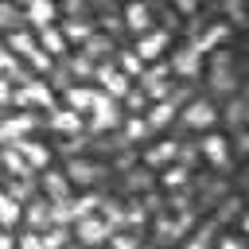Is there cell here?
<instances>
[{
	"label": "cell",
	"instance_id": "obj_1",
	"mask_svg": "<svg viewBox=\"0 0 249 249\" xmlns=\"http://www.w3.org/2000/svg\"><path fill=\"white\" fill-rule=\"evenodd\" d=\"M198 152L206 156V163H210L214 171H230V140H226L222 132H206L202 144H198Z\"/></svg>",
	"mask_w": 249,
	"mask_h": 249
},
{
	"label": "cell",
	"instance_id": "obj_2",
	"mask_svg": "<svg viewBox=\"0 0 249 249\" xmlns=\"http://www.w3.org/2000/svg\"><path fill=\"white\" fill-rule=\"evenodd\" d=\"M230 31H233V23H230V19H214L210 27H202V31L191 39V47H198V51H218V47L230 39Z\"/></svg>",
	"mask_w": 249,
	"mask_h": 249
},
{
	"label": "cell",
	"instance_id": "obj_3",
	"mask_svg": "<svg viewBox=\"0 0 249 249\" xmlns=\"http://www.w3.org/2000/svg\"><path fill=\"white\" fill-rule=\"evenodd\" d=\"M105 237H113L109 218H97V214L78 218V241H82V245H97V241H105Z\"/></svg>",
	"mask_w": 249,
	"mask_h": 249
},
{
	"label": "cell",
	"instance_id": "obj_4",
	"mask_svg": "<svg viewBox=\"0 0 249 249\" xmlns=\"http://www.w3.org/2000/svg\"><path fill=\"white\" fill-rule=\"evenodd\" d=\"M183 124H191V128H210V124H218V109H214L206 97H198V101H191V105L183 109Z\"/></svg>",
	"mask_w": 249,
	"mask_h": 249
},
{
	"label": "cell",
	"instance_id": "obj_5",
	"mask_svg": "<svg viewBox=\"0 0 249 249\" xmlns=\"http://www.w3.org/2000/svg\"><path fill=\"white\" fill-rule=\"evenodd\" d=\"M202 51L198 47H179L175 54H171V70L179 74V78H195L198 70H202V58H198Z\"/></svg>",
	"mask_w": 249,
	"mask_h": 249
},
{
	"label": "cell",
	"instance_id": "obj_6",
	"mask_svg": "<svg viewBox=\"0 0 249 249\" xmlns=\"http://www.w3.org/2000/svg\"><path fill=\"white\" fill-rule=\"evenodd\" d=\"M97 78H101V86H105L109 97H124V93H132V89H128V74H124L121 66H113V62H105V66L97 70Z\"/></svg>",
	"mask_w": 249,
	"mask_h": 249
},
{
	"label": "cell",
	"instance_id": "obj_7",
	"mask_svg": "<svg viewBox=\"0 0 249 249\" xmlns=\"http://www.w3.org/2000/svg\"><path fill=\"white\" fill-rule=\"evenodd\" d=\"M163 51H167V31H148V35H140V43H136V54H140L144 62H160Z\"/></svg>",
	"mask_w": 249,
	"mask_h": 249
},
{
	"label": "cell",
	"instance_id": "obj_8",
	"mask_svg": "<svg viewBox=\"0 0 249 249\" xmlns=\"http://www.w3.org/2000/svg\"><path fill=\"white\" fill-rule=\"evenodd\" d=\"M19 105H43V109H54V93L47 82H27L19 89Z\"/></svg>",
	"mask_w": 249,
	"mask_h": 249
},
{
	"label": "cell",
	"instance_id": "obj_9",
	"mask_svg": "<svg viewBox=\"0 0 249 249\" xmlns=\"http://www.w3.org/2000/svg\"><path fill=\"white\" fill-rule=\"evenodd\" d=\"M124 23H128L132 31H140V35H148V31H152V8H148L144 0H132V4L124 8Z\"/></svg>",
	"mask_w": 249,
	"mask_h": 249
},
{
	"label": "cell",
	"instance_id": "obj_10",
	"mask_svg": "<svg viewBox=\"0 0 249 249\" xmlns=\"http://www.w3.org/2000/svg\"><path fill=\"white\" fill-rule=\"evenodd\" d=\"M66 43H70V39H66L54 23H51V27H39V47H43L51 58H66Z\"/></svg>",
	"mask_w": 249,
	"mask_h": 249
},
{
	"label": "cell",
	"instance_id": "obj_11",
	"mask_svg": "<svg viewBox=\"0 0 249 249\" xmlns=\"http://www.w3.org/2000/svg\"><path fill=\"white\" fill-rule=\"evenodd\" d=\"M97 101H101V93H97V89H89V86H74V89H66V105H70V109H78V113H93V109H97Z\"/></svg>",
	"mask_w": 249,
	"mask_h": 249
},
{
	"label": "cell",
	"instance_id": "obj_12",
	"mask_svg": "<svg viewBox=\"0 0 249 249\" xmlns=\"http://www.w3.org/2000/svg\"><path fill=\"white\" fill-rule=\"evenodd\" d=\"M51 128L62 132V136H74V132H82V113L78 109H54L51 113Z\"/></svg>",
	"mask_w": 249,
	"mask_h": 249
},
{
	"label": "cell",
	"instance_id": "obj_13",
	"mask_svg": "<svg viewBox=\"0 0 249 249\" xmlns=\"http://www.w3.org/2000/svg\"><path fill=\"white\" fill-rule=\"evenodd\" d=\"M179 156V144L175 140H163V144H156L148 156H144V167H152V171H160V167H167L171 160Z\"/></svg>",
	"mask_w": 249,
	"mask_h": 249
},
{
	"label": "cell",
	"instance_id": "obj_14",
	"mask_svg": "<svg viewBox=\"0 0 249 249\" xmlns=\"http://www.w3.org/2000/svg\"><path fill=\"white\" fill-rule=\"evenodd\" d=\"M54 12H58L54 0H27V23H35V27H51Z\"/></svg>",
	"mask_w": 249,
	"mask_h": 249
},
{
	"label": "cell",
	"instance_id": "obj_15",
	"mask_svg": "<svg viewBox=\"0 0 249 249\" xmlns=\"http://www.w3.org/2000/svg\"><path fill=\"white\" fill-rule=\"evenodd\" d=\"M70 183H74V179H70L66 171H51V167L43 171V191H47L51 198H66V195H70Z\"/></svg>",
	"mask_w": 249,
	"mask_h": 249
},
{
	"label": "cell",
	"instance_id": "obj_16",
	"mask_svg": "<svg viewBox=\"0 0 249 249\" xmlns=\"http://www.w3.org/2000/svg\"><path fill=\"white\" fill-rule=\"evenodd\" d=\"M19 148H23V160H27V167H31V171H47V167H51V152H47L43 144H31V140H23Z\"/></svg>",
	"mask_w": 249,
	"mask_h": 249
},
{
	"label": "cell",
	"instance_id": "obj_17",
	"mask_svg": "<svg viewBox=\"0 0 249 249\" xmlns=\"http://www.w3.org/2000/svg\"><path fill=\"white\" fill-rule=\"evenodd\" d=\"M113 124H121V117L113 113V105H109V97H101L97 101V109H93V132H105V128H113Z\"/></svg>",
	"mask_w": 249,
	"mask_h": 249
},
{
	"label": "cell",
	"instance_id": "obj_18",
	"mask_svg": "<svg viewBox=\"0 0 249 249\" xmlns=\"http://www.w3.org/2000/svg\"><path fill=\"white\" fill-rule=\"evenodd\" d=\"M31 128H35V117H31V113H23V117H12V121L4 124V140H8V144H16V140H19V136H27Z\"/></svg>",
	"mask_w": 249,
	"mask_h": 249
},
{
	"label": "cell",
	"instance_id": "obj_19",
	"mask_svg": "<svg viewBox=\"0 0 249 249\" xmlns=\"http://www.w3.org/2000/svg\"><path fill=\"white\" fill-rule=\"evenodd\" d=\"M66 175H70L74 183H82V187H86V183H93V175H97V167H93L89 160H82V156H74V160H70V167H66Z\"/></svg>",
	"mask_w": 249,
	"mask_h": 249
},
{
	"label": "cell",
	"instance_id": "obj_20",
	"mask_svg": "<svg viewBox=\"0 0 249 249\" xmlns=\"http://www.w3.org/2000/svg\"><path fill=\"white\" fill-rule=\"evenodd\" d=\"M8 47H12L16 54H23V58H31V54L39 51V43H35L27 31H8Z\"/></svg>",
	"mask_w": 249,
	"mask_h": 249
},
{
	"label": "cell",
	"instance_id": "obj_21",
	"mask_svg": "<svg viewBox=\"0 0 249 249\" xmlns=\"http://www.w3.org/2000/svg\"><path fill=\"white\" fill-rule=\"evenodd\" d=\"M171 117H175V105L171 101H152V109H148V124L152 128H163Z\"/></svg>",
	"mask_w": 249,
	"mask_h": 249
},
{
	"label": "cell",
	"instance_id": "obj_22",
	"mask_svg": "<svg viewBox=\"0 0 249 249\" xmlns=\"http://www.w3.org/2000/svg\"><path fill=\"white\" fill-rule=\"evenodd\" d=\"M210 89H214V93H233V89H237L233 70H210Z\"/></svg>",
	"mask_w": 249,
	"mask_h": 249
},
{
	"label": "cell",
	"instance_id": "obj_23",
	"mask_svg": "<svg viewBox=\"0 0 249 249\" xmlns=\"http://www.w3.org/2000/svg\"><path fill=\"white\" fill-rule=\"evenodd\" d=\"M226 124H230V128H245V124H249V113H245V101H241V97H233V101L226 105Z\"/></svg>",
	"mask_w": 249,
	"mask_h": 249
},
{
	"label": "cell",
	"instance_id": "obj_24",
	"mask_svg": "<svg viewBox=\"0 0 249 249\" xmlns=\"http://www.w3.org/2000/svg\"><path fill=\"white\" fill-rule=\"evenodd\" d=\"M152 132V124H148V117H124V140H144Z\"/></svg>",
	"mask_w": 249,
	"mask_h": 249
},
{
	"label": "cell",
	"instance_id": "obj_25",
	"mask_svg": "<svg viewBox=\"0 0 249 249\" xmlns=\"http://www.w3.org/2000/svg\"><path fill=\"white\" fill-rule=\"evenodd\" d=\"M222 12H226V19H230L233 27H241V23L249 19V12H245V0H222Z\"/></svg>",
	"mask_w": 249,
	"mask_h": 249
},
{
	"label": "cell",
	"instance_id": "obj_26",
	"mask_svg": "<svg viewBox=\"0 0 249 249\" xmlns=\"http://www.w3.org/2000/svg\"><path fill=\"white\" fill-rule=\"evenodd\" d=\"M0 210H4V226H16L27 210H19V198H12V195H4V202H0Z\"/></svg>",
	"mask_w": 249,
	"mask_h": 249
},
{
	"label": "cell",
	"instance_id": "obj_27",
	"mask_svg": "<svg viewBox=\"0 0 249 249\" xmlns=\"http://www.w3.org/2000/svg\"><path fill=\"white\" fill-rule=\"evenodd\" d=\"M117 66H121L124 74H144V58H140L136 51H124V54L117 58Z\"/></svg>",
	"mask_w": 249,
	"mask_h": 249
},
{
	"label": "cell",
	"instance_id": "obj_28",
	"mask_svg": "<svg viewBox=\"0 0 249 249\" xmlns=\"http://www.w3.org/2000/svg\"><path fill=\"white\" fill-rule=\"evenodd\" d=\"M23 222H27V226H51L54 218H51V210H47V206H27Z\"/></svg>",
	"mask_w": 249,
	"mask_h": 249
},
{
	"label": "cell",
	"instance_id": "obj_29",
	"mask_svg": "<svg viewBox=\"0 0 249 249\" xmlns=\"http://www.w3.org/2000/svg\"><path fill=\"white\" fill-rule=\"evenodd\" d=\"M89 31H93L89 23H78V19L66 23V39H74V43H89Z\"/></svg>",
	"mask_w": 249,
	"mask_h": 249
},
{
	"label": "cell",
	"instance_id": "obj_30",
	"mask_svg": "<svg viewBox=\"0 0 249 249\" xmlns=\"http://www.w3.org/2000/svg\"><path fill=\"white\" fill-rule=\"evenodd\" d=\"M97 206H101V198H97V195H82V198L74 202V214H78V218H86V214H93Z\"/></svg>",
	"mask_w": 249,
	"mask_h": 249
},
{
	"label": "cell",
	"instance_id": "obj_31",
	"mask_svg": "<svg viewBox=\"0 0 249 249\" xmlns=\"http://www.w3.org/2000/svg\"><path fill=\"white\" fill-rule=\"evenodd\" d=\"M230 66H233V54H230V51H226V47H222V51H214V54H210V70H230Z\"/></svg>",
	"mask_w": 249,
	"mask_h": 249
},
{
	"label": "cell",
	"instance_id": "obj_32",
	"mask_svg": "<svg viewBox=\"0 0 249 249\" xmlns=\"http://www.w3.org/2000/svg\"><path fill=\"white\" fill-rule=\"evenodd\" d=\"M70 74H74V78H89V74H93V66H89V54H82V58H70Z\"/></svg>",
	"mask_w": 249,
	"mask_h": 249
},
{
	"label": "cell",
	"instance_id": "obj_33",
	"mask_svg": "<svg viewBox=\"0 0 249 249\" xmlns=\"http://www.w3.org/2000/svg\"><path fill=\"white\" fill-rule=\"evenodd\" d=\"M156 230H160V237H179L183 233V226L171 222V218H156Z\"/></svg>",
	"mask_w": 249,
	"mask_h": 249
},
{
	"label": "cell",
	"instance_id": "obj_34",
	"mask_svg": "<svg viewBox=\"0 0 249 249\" xmlns=\"http://www.w3.org/2000/svg\"><path fill=\"white\" fill-rule=\"evenodd\" d=\"M187 183V167H171V171H163V187H183Z\"/></svg>",
	"mask_w": 249,
	"mask_h": 249
},
{
	"label": "cell",
	"instance_id": "obj_35",
	"mask_svg": "<svg viewBox=\"0 0 249 249\" xmlns=\"http://www.w3.org/2000/svg\"><path fill=\"white\" fill-rule=\"evenodd\" d=\"M128 183H132V191H144V187H152V167H144V171H136V175H132Z\"/></svg>",
	"mask_w": 249,
	"mask_h": 249
},
{
	"label": "cell",
	"instance_id": "obj_36",
	"mask_svg": "<svg viewBox=\"0 0 249 249\" xmlns=\"http://www.w3.org/2000/svg\"><path fill=\"white\" fill-rule=\"evenodd\" d=\"M43 245H47V249H62V245H66V230H51V233L43 237Z\"/></svg>",
	"mask_w": 249,
	"mask_h": 249
},
{
	"label": "cell",
	"instance_id": "obj_37",
	"mask_svg": "<svg viewBox=\"0 0 249 249\" xmlns=\"http://www.w3.org/2000/svg\"><path fill=\"white\" fill-rule=\"evenodd\" d=\"M27 62H31V66H35V70H51V54H47V51H43V47H39V51H35V54H31V58H27Z\"/></svg>",
	"mask_w": 249,
	"mask_h": 249
},
{
	"label": "cell",
	"instance_id": "obj_38",
	"mask_svg": "<svg viewBox=\"0 0 249 249\" xmlns=\"http://www.w3.org/2000/svg\"><path fill=\"white\" fill-rule=\"evenodd\" d=\"M113 249H136V237H128V233H113Z\"/></svg>",
	"mask_w": 249,
	"mask_h": 249
},
{
	"label": "cell",
	"instance_id": "obj_39",
	"mask_svg": "<svg viewBox=\"0 0 249 249\" xmlns=\"http://www.w3.org/2000/svg\"><path fill=\"white\" fill-rule=\"evenodd\" d=\"M19 249H47V245H43V237H35V233H23V237H19Z\"/></svg>",
	"mask_w": 249,
	"mask_h": 249
},
{
	"label": "cell",
	"instance_id": "obj_40",
	"mask_svg": "<svg viewBox=\"0 0 249 249\" xmlns=\"http://www.w3.org/2000/svg\"><path fill=\"white\" fill-rule=\"evenodd\" d=\"M175 12H183V16H195V12H198V0H175Z\"/></svg>",
	"mask_w": 249,
	"mask_h": 249
},
{
	"label": "cell",
	"instance_id": "obj_41",
	"mask_svg": "<svg viewBox=\"0 0 249 249\" xmlns=\"http://www.w3.org/2000/svg\"><path fill=\"white\" fill-rule=\"evenodd\" d=\"M218 249H249V245H245V237H222Z\"/></svg>",
	"mask_w": 249,
	"mask_h": 249
},
{
	"label": "cell",
	"instance_id": "obj_42",
	"mask_svg": "<svg viewBox=\"0 0 249 249\" xmlns=\"http://www.w3.org/2000/svg\"><path fill=\"white\" fill-rule=\"evenodd\" d=\"M187 249H210V233H198L195 241H187Z\"/></svg>",
	"mask_w": 249,
	"mask_h": 249
},
{
	"label": "cell",
	"instance_id": "obj_43",
	"mask_svg": "<svg viewBox=\"0 0 249 249\" xmlns=\"http://www.w3.org/2000/svg\"><path fill=\"white\" fill-rule=\"evenodd\" d=\"M124 222H132V226H140V222H144V210H140V206H132V210L124 214Z\"/></svg>",
	"mask_w": 249,
	"mask_h": 249
},
{
	"label": "cell",
	"instance_id": "obj_44",
	"mask_svg": "<svg viewBox=\"0 0 249 249\" xmlns=\"http://www.w3.org/2000/svg\"><path fill=\"white\" fill-rule=\"evenodd\" d=\"M237 148H241V152H249V128H241V136H237Z\"/></svg>",
	"mask_w": 249,
	"mask_h": 249
},
{
	"label": "cell",
	"instance_id": "obj_45",
	"mask_svg": "<svg viewBox=\"0 0 249 249\" xmlns=\"http://www.w3.org/2000/svg\"><path fill=\"white\" fill-rule=\"evenodd\" d=\"M16 245H19V241H16V237H12V233H8V237H4V241H0V249H16Z\"/></svg>",
	"mask_w": 249,
	"mask_h": 249
},
{
	"label": "cell",
	"instance_id": "obj_46",
	"mask_svg": "<svg viewBox=\"0 0 249 249\" xmlns=\"http://www.w3.org/2000/svg\"><path fill=\"white\" fill-rule=\"evenodd\" d=\"M66 12H82V0H66Z\"/></svg>",
	"mask_w": 249,
	"mask_h": 249
},
{
	"label": "cell",
	"instance_id": "obj_47",
	"mask_svg": "<svg viewBox=\"0 0 249 249\" xmlns=\"http://www.w3.org/2000/svg\"><path fill=\"white\" fill-rule=\"evenodd\" d=\"M241 233H245V237H249V210H245V214H241Z\"/></svg>",
	"mask_w": 249,
	"mask_h": 249
},
{
	"label": "cell",
	"instance_id": "obj_48",
	"mask_svg": "<svg viewBox=\"0 0 249 249\" xmlns=\"http://www.w3.org/2000/svg\"><path fill=\"white\" fill-rule=\"evenodd\" d=\"M241 101H245V113H249V82H245V89H241Z\"/></svg>",
	"mask_w": 249,
	"mask_h": 249
}]
</instances>
